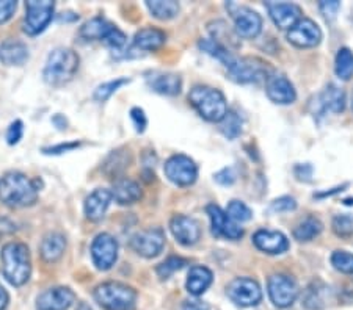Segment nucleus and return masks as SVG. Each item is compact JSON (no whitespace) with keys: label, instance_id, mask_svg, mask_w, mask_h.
<instances>
[{"label":"nucleus","instance_id":"obj_39","mask_svg":"<svg viewBox=\"0 0 353 310\" xmlns=\"http://www.w3.org/2000/svg\"><path fill=\"white\" fill-rule=\"evenodd\" d=\"M332 265L341 273L353 274V254L347 251H334L332 254Z\"/></svg>","mask_w":353,"mask_h":310},{"label":"nucleus","instance_id":"obj_12","mask_svg":"<svg viewBox=\"0 0 353 310\" xmlns=\"http://www.w3.org/2000/svg\"><path fill=\"white\" fill-rule=\"evenodd\" d=\"M132 250L145 258L157 257L165 246V234L161 228H150L135 234L130 240Z\"/></svg>","mask_w":353,"mask_h":310},{"label":"nucleus","instance_id":"obj_20","mask_svg":"<svg viewBox=\"0 0 353 310\" xmlns=\"http://www.w3.org/2000/svg\"><path fill=\"white\" fill-rule=\"evenodd\" d=\"M76 301V295L68 287H54L43 291L37 300L38 310H68Z\"/></svg>","mask_w":353,"mask_h":310},{"label":"nucleus","instance_id":"obj_21","mask_svg":"<svg viewBox=\"0 0 353 310\" xmlns=\"http://www.w3.org/2000/svg\"><path fill=\"white\" fill-rule=\"evenodd\" d=\"M345 93L344 89H341L339 87H336V85L330 83L325 87V89L317 96L316 98V102H312V105H316V110H314V115H322V113H334V115H338V113H343L345 110Z\"/></svg>","mask_w":353,"mask_h":310},{"label":"nucleus","instance_id":"obj_40","mask_svg":"<svg viewBox=\"0 0 353 310\" xmlns=\"http://www.w3.org/2000/svg\"><path fill=\"white\" fill-rule=\"evenodd\" d=\"M185 263L187 262L184 261V258H181V257H168L167 261H165L163 263H161L157 267L159 278H161V279H168L173 273L179 272L181 268H184Z\"/></svg>","mask_w":353,"mask_h":310},{"label":"nucleus","instance_id":"obj_38","mask_svg":"<svg viewBox=\"0 0 353 310\" xmlns=\"http://www.w3.org/2000/svg\"><path fill=\"white\" fill-rule=\"evenodd\" d=\"M226 213H228V217H230L232 221H236L237 224L250 221V219H252V217H253V213H252V210H250V207L242 201H231L230 204H228Z\"/></svg>","mask_w":353,"mask_h":310},{"label":"nucleus","instance_id":"obj_34","mask_svg":"<svg viewBox=\"0 0 353 310\" xmlns=\"http://www.w3.org/2000/svg\"><path fill=\"white\" fill-rule=\"evenodd\" d=\"M334 72L341 80H350L353 77V52L343 47L338 50L334 58Z\"/></svg>","mask_w":353,"mask_h":310},{"label":"nucleus","instance_id":"obj_23","mask_svg":"<svg viewBox=\"0 0 353 310\" xmlns=\"http://www.w3.org/2000/svg\"><path fill=\"white\" fill-rule=\"evenodd\" d=\"M112 199V191L105 188H96L93 193L85 199V217H87L90 221H101V219L104 218Z\"/></svg>","mask_w":353,"mask_h":310},{"label":"nucleus","instance_id":"obj_18","mask_svg":"<svg viewBox=\"0 0 353 310\" xmlns=\"http://www.w3.org/2000/svg\"><path fill=\"white\" fill-rule=\"evenodd\" d=\"M270 19L283 30H290L301 19V8L290 2H265Z\"/></svg>","mask_w":353,"mask_h":310},{"label":"nucleus","instance_id":"obj_7","mask_svg":"<svg viewBox=\"0 0 353 310\" xmlns=\"http://www.w3.org/2000/svg\"><path fill=\"white\" fill-rule=\"evenodd\" d=\"M226 10L234 21V30L239 38L253 39L263 30V18L254 10L236 2H228Z\"/></svg>","mask_w":353,"mask_h":310},{"label":"nucleus","instance_id":"obj_29","mask_svg":"<svg viewBox=\"0 0 353 310\" xmlns=\"http://www.w3.org/2000/svg\"><path fill=\"white\" fill-rule=\"evenodd\" d=\"M65 250H66L65 236L61 234L52 232L44 236L41 243V257L44 258V262L54 263L63 256Z\"/></svg>","mask_w":353,"mask_h":310},{"label":"nucleus","instance_id":"obj_5","mask_svg":"<svg viewBox=\"0 0 353 310\" xmlns=\"http://www.w3.org/2000/svg\"><path fill=\"white\" fill-rule=\"evenodd\" d=\"M94 300L105 310H132L137 291L121 282H104L96 287Z\"/></svg>","mask_w":353,"mask_h":310},{"label":"nucleus","instance_id":"obj_24","mask_svg":"<svg viewBox=\"0 0 353 310\" xmlns=\"http://www.w3.org/2000/svg\"><path fill=\"white\" fill-rule=\"evenodd\" d=\"M333 301V291L327 284L322 280H314L312 284L305 290L303 295V307L308 310H321L330 306Z\"/></svg>","mask_w":353,"mask_h":310},{"label":"nucleus","instance_id":"obj_14","mask_svg":"<svg viewBox=\"0 0 353 310\" xmlns=\"http://www.w3.org/2000/svg\"><path fill=\"white\" fill-rule=\"evenodd\" d=\"M265 93L267 98L278 105L294 104L297 99V91H295L292 82L280 72H270L265 77Z\"/></svg>","mask_w":353,"mask_h":310},{"label":"nucleus","instance_id":"obj_17","mask_svg":"<svg viewBox=\"0 0 353 310\" xmlns=\"http://www.w3.org/2000/svg\"><path fill=\"white\" fill-rule=\"evenodd\" d=\"M228 71H230L232 80L237 83H253L269 76L265 72L263 61L256 58H236L234 65Z\"/></svg>","mask_w":353,"mask_h":310},{"label":"nucleus","instance_id":"obj_44","mask_svg":"<svg viewBox=\"0 0 353 310\" xmlns=\"http://www.w3.org/2000/svg\"><path fill=\"white\" fill-rule=\"evenodd\" d=\"M16 8H18V3L14 0H0V24H5L13 18Z\"/></svg>","mask_w":353,"mask_h":310},{"label":"nucleus","instance_id":"obj_4","mask_svg":"<svg viewBox=\"0 0 353 310\" xmlns=\"http://www.w3.org/2000/svg\"><path fill=\"white\" fill-rule=\"evenodd\" d=\"M79 63H81V58L72 49L59 47L52 50L48 56L43 71L44 82L52 85V87H61V85L72 80L79 69Z\"/></svg>","mask_w":353,"mask_h":310},{"label":"nucleus","instance_id":"obj_10","mask_svg":"<svg viewBox=\"0 0 353 310\" xmlns=\"http://www.w3.org/2000/svg\"><path fill=\"white\" fill-rule=\"evenodd\" d=\"M165 176L168 177L170 182H173L178 187H189L196 182L198 177V166L190 157L184 154H178L170 157L165 162Z\"/></svg>","mask_w":353,"mask_h":310},{"label":"nucleus","instance_id":"obj_15","mask_svg":"<svg viewBox=\"0 0 353 310\" xmlns=\"http://www.w3.org/2000/svg\"><path fill=\"white\" fill-rule=\"evenodd\" d=\"M91 257L96 268L107 272L115 265L118 258V243L110 234H99L91 245Z\"/></svg>","mask_w":353,"mask_h":310},{"label":"nucleus","instance_id":"obj_35","mask_svg":"<svg viewBox=\"0 0 353 310\" xmlns=\"http://www.w3.org/2000/svg\"><path fill=\"white\" fill-rule=\"evenodd\" d=\"M221 133L230 140H236L242 133V120L236 111H228V115L220 122Z\"/></svg>","mask_w":353,"mask_h":310},{"label":"nucleus","instance_id":"obj_27","mask_svg":"<svg viewBox=\"0 0 353 310\" xmlns=\"http://www.w3.org/2000/svg\"><path fill=\"white\" fill-rule=\"evenodd\" d=\"M148 85L152 91L163 96H178L182 89L181 77L178 74H170V72L152 74L148 77Z\"/></svg>","mask_w":353,"mask_h":310},{"label":"nucleus","instance_id":"obj_3","mask_svg":"<svg viewBox=\"0 0 353 310\" xmlns=\"http://www.w3.org/2000/svg\"><path fill=\"white\" fill-rule=\"evenodd\" d=\"M189 102L198 115L209 122H221L228 115V102L225 94L217 88L198 85L189 93Z\"/></svg>","mask_w":353,"mask_h":310},{"label":"nucleus","instance_id":"obj_25","mask_svg":"<svg viewBox=\"0 0 353 310\" xmlns=\"http://www.w3.org/2000/svg\"><path fill=\"white\" fill-rule=\"evenodd\" d=\"M28 60V47L19 39H5L0 44V61L7 66H21Z\"/></svg>","mask_w":353,"mask_h":310},{"label":"nucleus","instance_id":"obj_32","mask_svg":"<svg viewBox=\"0 0 353 310\" xmlns=\"http://www.w3.org/2000/svg\"><path fill=\"white\" fill-rule=\"evenodd\" d=\"M323 230V224L321 223V219H317L314 217H308L305 218L303 221H300L297 228L294 229V239L299 241H311L314 240L316 236L322 234Z\"/></svg>","mask_w":353,"mask_h":310},{"label":"nucleus","instance_id":"obj_49","mask_svg":"<svg viewBox=\"0 0 353 310\" xmlns=\"http://www.w3.org/2000/svg\"><path fill=\"white\" fill-rule=\"evenodd\" d=\"M79 143H68V144H59V146H54V148H49V149H44V154H61V152H66V151H71L74 148H77Z\"/></svg>","mask_w":353,"mask_h":310},{"label":"nucleus","instance_id":"obj_31","mask_svg":"<svg viewBox=\"0 0 353 310\" xmlns=\"http://www.w3.org/2000/svg\"><path fill=\"white\" fill-rule=\"evenodd\" d=\"M199 49H201L203 52H206L208 55L214 56L215 60H219L226 69H230L236 61V56L230 52V49L221 46V44L214 41V39H201V41H199Z\"/></svg>","mask_w":353,"mask_h":310},{"label":"nucleus","instance_id":"obj_2","mask_svg":"<svg viewBox=\"0 0 353 310\" xmlns=\"http://www.w3.org/2000/svg\"><path fill=\"white\" fill-rule=\"evenodd\" d=\"M0 258H2L3 276L11 285L21 287L30 279V252H28V247L24 243L13 241V243L5 245L2 247V252H0Z\"/></svg>","mask_w":353,"mask_h":310},{"label":"nucleus","instance_id":"obj_16","mask_svg":"<svg viewBox=\"0 0 353 310\" xmlns=\"http://www.w3.org/2000/svg\"><path fill=\"white\" fill-rule=\"evenodd\" d=\"M206 212L210 219V225H212V234L215 236H223L228 240H239L243 236V229L236 221L228 217L225 210H221L219 206L209 204L206 207Z\"/></svg>","mask_w":353,"mask_h":310},{"label":"nucleus","instance_id":"obj_1","mask_svg":"<svg viewBox=\"0 0 353 310\" xmlns=\"http://www.w3.org/2000/svg\"><path fill=\"white\" fill-rule=\"evenodd\" d=\"M37 182L22 173H8L0 179V201L8 207H28L38 199Z\"/></svg>","mask_w":353,"mask_h":310},{"label":"nucleus","instance_id":"obj_37","mask_svg":"<svg viewBox=\"0 0 353 310\" xmlns=\"http://www.w3.org/2000/svg\"><path fill=\"white\" fill-rule=\"evenodd\" d=\"M332 228L333 232L341 239H350V236H353V215H350V213L334 215Z\"/></svg>","mask_w":353,"mask_h":310},{"label":"nucleus","instance_id":"obj_41","mask_svg":"<svg viewBox=\"0 0 353 310\" xmlns=\"http://www.w3.org/2000/svg\"><path fill=\"white\" fill-rule=\"evenodd\" d=\"M270 208L273 212H278V213L292 212V210H295V208H297V201H295L294 197H290V196H281V197H278V199L272 202Z\"/></svg>","mask_w":353,"mask_h":310},{"label":"nucleus","instance_id":"obj_36","mask_svg":"<svg viewBox=\"0 0 353 310\" xmlns=\"http://www.w3.org/2000/svg\"><path fill=\"white\" fill-rule=\"evenodd\" d=\"M129 82H130L129 78H117V80L102 83L94 89L93 98H94V100H98V102H105V100L110 99L119 88L124 87V85H128Z\"/></svg>","mask_w":353,"mask_h":310},{"label":"nucleus","instance_id":"obj_22","mask_svg":"<svg viewBox=\"0 0 353 310\" xmlns=\"http://www.w3.org/2000/svg\"><path fill=\"white\" fill-rule=\"evenodd\" d=\"M253 243L259 251L270 256H280L289 250L288 236L278 230L261 229L253 235Z\"/></svg>","mask_w":353,"mask_h":310},{"label":"nucleus","instance_id":"obj_33","mask_svg":"<svg viewBox=\"0 0 353 310\" xmlns=\"http://www.w3.org/2000/svg\"><path fill=\"white\" fill-rule=\"evenodd\" d=\"M146 7L154 18L161 21L173 19L179 13V3L173 2V0H167V2H163V0H152V2H146Z\"/></svg>","mask_w":353,"mask_h":310},{"label":"nucleus","instance_id":"obj_51","mask_svg":"<svg viewBox=\"0 0 353 310\" xmlns=\"http://www.w3.org/2000/svg\"><path fill=\"white\" fill-rule=\"evenodd\" d=\"M352 107H353V104H352Z\"/></svg>","mask_w":353,"mask_h":310},{"label":"nucleus","instance_id":"obj_42","mask_svg":"<svg viewBox=\"0 0 353 310\" xmlns=\"http://www.w3.org/2000/svg\"><path fill=\"white\" fill-rule=\"evenodd\" d=\"M319 8H321V13L323 14V18L327 21H333L341 8V2H338V0H328V2L327 0H323V2H321V5H319Z\"/></svg>","mask_w":353,"mask_h":310},{"label":"nucleus","instance_id":"obj_9","mask_svg":"<svg viewBox=\"0 0 353 310\" xmlns=\"http://www.w3.org/2000/svg\"><path fill=\"white\" fill-rule=\"evenodd\" d=\"M226 295L241 307H254L263 301V290L254 279L236 278L226 287Z\"/></svg>","mask_w":353,"mask_h":310},{"label":"nucleus","instance_id":"obj_26","mask_svg":"<svg viewBox=\"0 0 353 310\" xmlns=\"http://www.w3.org/2000/svg\"><path fill=\"white\" fill-rule=\"evenodd\" d=\"M214 274L209 268L203 267V265H196L192 267L189 276H187L185 289L193 296H201L210 285H212Z\"/></svg>","mask_w":353,"mask_h":310},{"label":"nucleus","instance_id":"obj_43","mask_svg":"<svg viewBox=\"0 0 353 310\" xmlns=\"http://www.w3.org/2000/svg\"><path fill=\"white\" fill-rule=\"evenodd\" d=\"M130 120H132L137 132L139 133L145 132V129L148 126V118H146L143 110L139 109V107H135V109L130 110Z\"/></svg>","mask_w":353,"mask_h":310},{"label":"nucleus","instance_id":"obj_28","mask_svg":"<svg viewBox=\"0 0 353 310\" xmlns=\"http://www.w3.org/2000/svg\"><path fill=\"white\" fill-rule=\"evenodd\" d=\"M112 197L118 204L130 206L141 199L140 185L130 179H119L112 188Z\"/></svg>","mask_w":353,"mask_h":310},{"label":"nucleus","instance_id":"obj_45","mask_svg":"<svg viewBox=\"0 0 353 310\" xmlns=\"http://www.w3.org/2000/svg\"><path fill=\"white\" fill-rule=\"evenodd\" d=\"M214 179H215V182L223 185V187H228V185H232L236 182L237 174L234 171V168H223L221 171L215 174Z\"/></svg>","mask_w":353,"mask_h":310},{"label":"nucleus","instance_id":"obj_48","mask_svg":"<svg viewBox=\"0 0 353 310\" xmlns=\"http://www.w3.org/2000/svg\"><path fill=\"white\" fill-rule=\"evenodd\" d=\"M16 230V225L8 218H0V240L11 235Z\"/></svg>","mask_w":353,"mask_h":310},{"label":"nucleus","instance_id":"obj_13","mask_svg":"<svg viewBox=\"0 0 353 310\" xmlns=\"http://www.w3.org/2000/svg\"><path fill=\"white\" fill-rule=\"evenodd\" d=\"M322 30L314 21L301 18L297 24H295L288 32V41L294 44L295 47L300 49H310L316 47L322 41Z\"/></svg>","mask_w":353,"mask_h":310},{"label":"nucleus","instance_id":"obj_50","mask_svg":"<svg viewBox=\"0 0 353 310\" xmlns=\"http://www.w3.org/2000/svg\"><path fill=\"white\" fill-rule=\"evenodd\" d=\"M8 301H10V296L7 290L3 289L2 285H0V310H5L8 306Z\"/></svg>","mask_w":353,"mask_h":310},{"label":"nucleus","instance_id":"obj_30","mask_svg":"<svg viewBox=\"0 0 353 310\" xmlns=\"http://www.w3.org/2000/svg\"><path fill=\"white\" fill-rule=\"evenodd\" d=\"M165 39H167V36H165V33L162 30L146 27L135 33L134 44L141 50H157L163 46Z\"/></svg>","mask_w":353,"mask_h":310},{"label":"nucleus","instance_id":"obj_47","mask_svg":"<svg viewBox=\"0 0 353 310\" xmlns=\"http://www.w3.org/2000/svg\"><path fill=\"white\" fill-rule=\"evenodd\" d=\"M182 310H210V306L206 301L192 298V300H185L182 302Z\"/></svg>","mask_w":353,"mask_h":310},{"label":"nucleus","instance_id":"obj_46","mask_svg":"<svg viewBox=\"0 0 353 310\" xmlns=\"http://www.w3.org/2000/svg\"><path fill=\"white\" fill-rule=\"evenodd\" d=\"M22 133H24V126H22L21 121H14L11 122V126L8 127L7 132V141L8 144H18L19 140L22 138Z\"/></svg>","mask_w":353,"mask_h":310},{"label":"nucleus","instance_id":"obj_11","mask_svg":"<svg viewBox=\"0 0 353 310\" xmlns=\"http://www.w3.org/2000/svg\"><path fill=\"white\" fill-rule=\"evenodd\" d=\"M55 3L50 0H43V2H32L26 3V21H24V30L27 35H39L44 32V28L49 25L52 21Z\"/></svg>","mask_w":353,"mask_h":310},{"label":"nucleus","instance_id":"obj_19","mask_svg":"<svg viewBox=\"0 0 353 310\" xmlns=\"http://www.w3.org/2000/svg\"><path fill=\"white\" fill-rule=\"evenodd\" d=\"M170 230L178 243L182 246H193L201 236V228L196 219L185 215H176L170 221Z\"/></svg>","mask_w":353,"mask_h":310},{"label":"nucleus","instance_id":"obj_8","mask_svg":"<svg viewBox=\"0 0 353 310\" xmlns=\"http://www.w3.org/2000/svg\"><path fill=\"white\" fill-rule=\"evenodd\" d=\"M267 291L273 306L280 309L292 306L300 295L299 284L288 274H272L267 282Z\"/></svg>","mask_w":353,"mask_h":310},{"label":"nucleus","instance_id":"obj_6","mask_svg":"<svg viewBox=\"0 0 353 310\" xmlns=\"http://www.w3.org/2000/svg\"><path fill=\"white\" fill-rule=\"evenodd\" d=\"M81 36L87 41H102L113 50L123 49L128 43V36L104 18H93L85 22L81 28Z\"/></svg>","mask_w":353,"mask_h":310}]
</instances>
